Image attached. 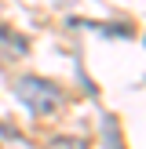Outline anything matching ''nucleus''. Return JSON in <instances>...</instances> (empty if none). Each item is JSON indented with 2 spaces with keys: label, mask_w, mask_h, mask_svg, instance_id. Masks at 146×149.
Instances as JSON below:
<instances>
[{
  "label": "nucleus",
  "mask_w": 146,
  "mask_h": 149,
  "mask_svg": "<svg viewBox=\"0 0 146 149\" xmlns=\"http://www.w3.org/2000/svg\"><path fill=\"white\" fill-rule=\"evenodd\" d=\"M15 95H18L36 116H48V113H55V109L62 106V91H58L51 80H44V77H22L18 84H15Z\"/></svg>",
  "instance_id": "obj_1"
},
{
  "label": "nucleus",
  "mask_w": 146,
  "mask_h": 149,
  "mask_svg": "<svg viewBox=\"0 0 146 149\" xmlns=\"http://www.w3.org/2000/svg\"><path fill=\"white\" fill-rule=\"evenodd\" d=\"M44 149H84V138H73V135H58V138H51Z\"/></svg>",
  "instance_id": "obj_3"
},
{
  "label": "nucleus",
  "mask_w": 146,
  "mask_h": 149,
  "mask_svg": "<svg viewBox=\"0 0 146 149\" xmlns=\"http://www.w3.org/2000/svg\"><path fill=\"white\" fill-rule=\"evenodd\" d=\"M0 47L11 51V55H26V40L22 36H11V29H4V26H0Z\"/></svg>",
  "instance_id": "obj_2"
}]
</instances>
